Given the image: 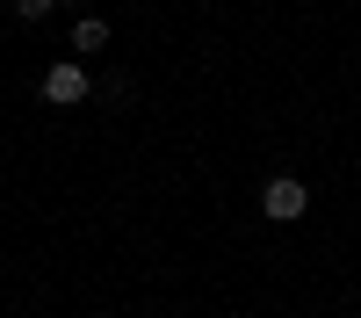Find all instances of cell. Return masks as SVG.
Returning a JSON list of instances; mask_svg holds the SVG:
<instances>
[{
  "label": "cell",
  "instance_id": "obj_1",
  "mask_svg": "<svg viewBox=\"0 0 361 318\" xmlns=\"http://www.w3.org/2000/svg\"><path fill=\"white\" fill-rule=\"evenodd\" d=\"M260 210L275 217V224H296V217L311 210V195H304V181H296V173H275V181L260 188Z\"/></svg>",
  "mask_w": 361,
  "mask_h": 318
},
{
  "label": "cell",
  "instance_id": "obj_2",
  "mask_svg": "<svg viewBox=\"0 0 361 318\" xmlns=\"http://www.w3.org/2000/svg\"><path fill=\"white\" fill-rule=\"evenodd\" d=\"M87 94H94V80H87V66H80V58H58V66L44 73V102L73 109V102H87Z\"/></svg>",
  "mask_w": 361,
  "mask_h": 318
},
{
  "label": "cell",
  "instance_id": "obj_3",
  "mask_svg": "<svg viewBox=\"0 0 361 318\" xmlns=\"http://www.w3.org/2000/svg\"><path fill=\"white\" fill-rule=\"evenodd\" d=\"M102 44H109V22L102 15H80L73 22V51H102Z\"/></svg>",
  "mask_w": 361,
  "mask_h": 318
},
{
  "label": "cell",
  "instance_id": "obj_4",
  "mask_svg": "<svg viewBox=\"0 0 361 318\" xmlns=\"http://www.w3.org/2000/svg\"><path fill=\"white\" fill-rule=\"evenodd\" d=\"M15 15H22V22H44V15H51V0H15Z\"/></svg>",
  "mask_w": 361,
  "mask_h": 318
}]
</instances>
